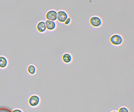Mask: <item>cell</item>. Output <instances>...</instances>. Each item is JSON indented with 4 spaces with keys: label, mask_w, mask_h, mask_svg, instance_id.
<instances>
[{
    "label": "cell",
    "mask_w": 134,
    "mask_h": 112,
    "mask_svg": "<svg viewBox=\"0 0 134 112\" xmlns=\"http://www.w3.org/2000/svg\"><path fill=\"white\" fill-rule=\"evenodd\" d=\"M71 22H72V19L70 17H68L63 23L65 25L68 26L70 25Z\"/></svg>",
    "instance_id": "7c38bea8"
},
{
    "label": "cell",
    "mask_w": 134,
    "mask_h": 112,
    "mask_svg": "<svg viewBox=\"0 0 134 112\" xmlns=\"http://www.w3.org/2000/svg\"><path fill=\"white\" fill-rule=\"evenodd\" d=\"M57 12L54 10H50L47 12L45 15V18L47 20L55 21L57 20Z\"/></svg>",
    "instance_id": "5b68a950"
},
{
    "label": "cell",
    "mask_w": 134,
    "mask_h": 112,
    "mask_svg": "<svg viewBox=\"0 0 134 112\" xmlns=\"http://www.w3.org/2000/svg\"><path fill=\"white\" fill-rule=\"evenodd\" d=\"M110 44L115 47H119L123 44L124 40L121 35L119 34H114L111 35L109 38Z\"/></svg>",
    "instance_id": "6da1fadb"
},
{
    "label": "cell",
    "mask_w": 134,
    "mask_h": 112,
    "mask_svg": "<svg viewBox=\"0 0 134 112\" xmlns=\"http://www.w3.org/2000/svg\"><path fill=\"white\" fill-rule=\"evenodd\" d=\"M118 112H131L130 109L126 106H121L118 109Z\"/></svg>",
    "instance_id": "8fae6325"
},
{
    "label": "cell",
    "mask_w": 134,
    "mask_h": 112,
    "mask_svg": "<svg viewBox=\"0 0 134 112\" xmlns=\"http://www.w3.org/2000/svg\"><path fill=\"white\" fill-rule=\"evenodd\" d=\"M69 17L68 13L64 10H59L57 12V20L59 23H63Z\"/></svg>",
    "instance_id": "277c9868"
},
{
    "label": "cell",
    "mask_w": 134,
    "mask_h": 112,
    "mask_svg": "<svg viewBox=\"0 0 134 112\" xmlns=\"http://www.w3.org/2000/svg\"><path fill=\"white\" fill-rule=\"evenodd\" d=\"M7 60L4 56H0V68H4L7 66Z\"/></svg>",
    "instance_id": "9c48e42d"
},
{
    "label": "cell",
    "mask_w": 134,
    "mask_h": 112,
    "mask_svg": "<svg viewBox=\"0 0 134 112\" xmlns=\"http://www.w3.org/2000/svg\"><path fill=\"white\" fill-rule=\"evenodd\" d=\"M12 112H23V111L19 109H16L14 110Z\"/></svg>",
    "instance_id": "5bb4252c"
},
{
    "label": "cell",
    "mask_w": 134,
    "mask_h": 112,
    "mask_svg": "<svg viewBox=\"0 0 134 112\" xmlns=\"http://www.w3.org/2000/svg\"><path fill=\"white\" fill-rule=\"evenodd\" d=\"M74 60L73 56L68 52L63 53L61 56V60L65 64H71Z\"/></svg>",
    "instance_id": "3957f363"
},
{
    "label": "cell",
    "mask_w": 134,
    "mask_h": 112,
    "mask_svg": "<svg viewBox=\"0 0 134 112\" xmlns=\"http://www.w3.org/2000/svg\"><path fill=\"white\" fill-rule=\"evenodd\" d=\"M110 112H118V111L117 110H111V111H110Z\"/></svg>",
    "instance_id": "9a60e30c"
},
{
    "label": "cell",
    "mask_w": 134,
    "mask_h": 112,
    "mask_svg": "<svg viewBox=\"0 0 134 112\" xmlns=\"http://www.w3.org/2000/svg\"><path fill=\"white\" fill-rule=\"evenodd\" d=\"M27 70H28V73L30 75H34L36 72V68L34 65L31 64L28 66Z\"/></svg>",
    "instance_id": "30bf717a"
},
{
    "label": "cell",
    "mask_w": 134,
    "mask_h": 112,
    "mask_svg": "<svg viewBox=\"0 0 134 112\" xmlns=\"http://www.w3.org/2000/svg\"><path fill=\"white\" fill-rule=\"evenodd\" d=\"M45 25L47 30L49 31H53L56 28V23L55 21L46 20L45 21Z\"/></svg>",
    "instance_id": "52a82bcc"
},
{
    "label": "cell",
    "mask_w": 134,
    "mask_h": 112,
    "mask_svg": "<svg viewBox=\"0 0 134 112\" xmlns=\"http://www.w3.org/2000/svg\"><path fill=\"white\" fill-rule=\"evenodd\" d=\"M37 31L40 33H43L47 30L45 22L41 21L39 22L36 26Z\"/></svg>",
    "instance_id": "ba28073f"
},
{
    "label": "cell",
    "mask_w": 134,
    "mask_h": 112,
    "mask_svg": "<svg viewBox=\"0 0 134 112\" xmlns=\"http://www.w3.org/2000/svg\"><path fill=\"white\" fill-rule=\"evenodd\" d=\"M0 112H12L11 110L6 108H0Z\"/></svg>",
    "instance_id": "4fadbf2b"
},
{
    "label": "cell",
    "mask_w": 134,
    "mask_h": 112,
    "mask_svg": "<svg viewBox=\"0 0 134 112\" xmlns=\"http://www.w3.org/2000/svg\"><path fill=\"white\" fill-rule=\"evenodd\" d=\"M89 24L92 28H99L103 25V21L100 17L97 16H93L89 19Z\"/></svg>",
    "instance_id": "7a4b0ae2"
},
{
    "label": "cell",
    "mask_w": 134,
    "mask_h": 112,
    "mask_svg": "<svg viewBox=\"0 0 134 112\" xmlns=\"http://www.w3.org/2000/svg\"><path fill=\"white\" fill-rule=\"evenodd\" d=\"M39 102H40V98L38 95H32L29 99V104L31 106H37L39 104Z\"/></svg>",
    "instance_id": "8992f818"
}]
</instances>
